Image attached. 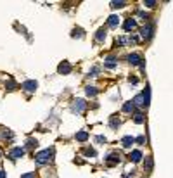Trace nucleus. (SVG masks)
<instances>
[{
    "mask_svg": "<svg viewBox=\"0 0 173 178\" xmlns=\"http://www.w3.org/2000/svg\"><path fill=\"white\" fill-rule=\"evenodd\" d=\"M35 158H37V163H38V164H47V163L52 161V151H49V149H47V151H42Z\"/></svg>",
    "mask_w": 173,
    "mask_h": 178,
    "instance_id": "1",
    "label": "nucleus"
},
{
    "mask_svg": "<svg viewBox=\"0 0 173 178\" xmlns=\"http://www.w3.org/2000/svg\"><path fill=\"white\" fill-rule=\"evenodd\" d=\"M37 87H38V85H37V81H33V80H28V81H24V83H23V88H24L26 92H30V94H31V92H35V90H37Z\"/></svg>",
    "mask_w": 173,
    "mask_h": 178,
    "instance_id": "2",
    "label": "nucleus"
},
{
    "mask_svg": "<svg viewBox=\"0 0 173 178\" xmlns=\"http://www.w3.org/2000/svg\"><path fill=\"white\" fill-rule=\"evenodd\" d=\"M57 71H59V73H61V75H68V73L71 71V64H69L68 61H62V62L59 64Z\"/></svg>",
    "mask_w": 173,
    "mask_h": 178,
    "instance_id": "3",
    "label": "nucleus"
},
{
    "mask_svg": "<svg viewBox=\"0 0 173 178\" xmlns=\"http://www.w3.org/2000/svg\"><path fill=\"white\" fill-rule=\"evenodd\" d=\"M23 156H24V149H21V147H16V149H12L9 152V158L11 159H19Z\"/></svg>",
    "mask_w": 173,
    "mask_h": 178,
    "instance_id": "4",
    "label": "nucleus"
},
{
    "mask_svg": "<svg viewBox=\"0 0 173 178\" xmlns=\"http://www.w3.org/2000/svg\"><path fill=\"white\" fill-rule=\"evenodd\" d=\"M151 35H153V26H151V24H147V26H144V28L140 30V37H142V38H149Z\"/></svg>",
    "mask_w": 173,
    "mask_h": 178,
    "instance_id": "5",
    "label": "nucleus"
},
{
    "mask_svg": "<svg viewBox=\"0 0 173 178\" xmlns=\"http://www.w3.org/2000/svg\"><path fill=\"white\" fill-rule=\"evenodd\" d=\"M121 144H123V147H126V149H128V147H132V145L135 144V139H133V137H123Z\"/></svg>",
    "mask_w": 173,
    "mask_h": 178,
    "instance_id": "6",
    "label": "nucleus"
},
{
    "mask_svg": "<svg viewBox=\"0 0 173 178\" xmlns=\"http://www.w3.org/2000/svg\"><path fill=\"white\" fill-rule=\"evenodd\" d=\"M135 28H137L135 19H128L126 23H125V31H132V30H135Z\"/></svg>",
    "mask_w": 173,
    "mask_h": 178,
    "instance_id": "7",
    "label": "nucleus"
},
{
    "mask_svg": "<svg viewBox=\"0 0 173 178\" xmlns=\"http://www.w3.org/2000/svg\"><path fill=\"white\" fill-rule=\"evenodd\" d=\"M73 109H75L76 113H81V111L85 109V102H83L81 99H78V100H76V104L73 106Z\"/></svg>",
    "mask_w": 173,
    "mask_h": 178,
    "instance_id": "8",
    "label": "nucleus"
},
{
    "mask_svg": "<svg viewBox=\"0 0 173 178\" xmlns=\"http://www.w3.org/2000/svg\"><path fill=\"white\" fill-rule=\"evenodd\" d=\"M140 158H142V152H140V151H133V152L130 154V159H132L133 163H138Z\"/></svg>",
    "mask_w": 173,
    "mask_h": 178,
    "instance_id": "9",
    "label": "nucleus"
},
{
    "mask_svg": "<svg viewBox=\"0 0 173 178\" xmlns=\"http://www.w3.org/2000/svg\"><path fill=\"white\" fill-rule=\"evenodd\" d=\"M106 68H107V69L116 68V59L114 57H107V59H106Z\"/></svg>",
    "mask_w": 173,
    "mask_h": 178,
    "instance_id": "10",
    "label": "nucleus"
},
{
    "mask_svg": "<svg viewBox=\"0 0 173 178\" xmlns=\"http://www.w3.org/2000/svg\"><path fill=\"white\" fill-rule=\"evenodd\" d=\"M107 24H109L111 28L118 26V24H119V18H118V16H111V18H109V21H107Z\"/></svg>",
    "mask_w": 173,
    "mask_h": 178,
    "instance_id": "11",
    "label": "nucleus"
},
{
    "mask_svg": "<svg viewBox=\"0 0 173 178\" xmlns=\"http://www.w3.org/2000/svg\"><path fill=\"white\" fill-rule=\"evenodd\" d=\"M128 61H130V64H133V66L140 64V57H138L137 54H132V56H128Z\"/></svg>",
    "mask_w": 173,
    "mask_h": 178,
    "instance_id": "12",
    "label": "nucleus"
},
{
    "mask_svg": "<svg viewBox=\"0 0 173 178\" xmlns=\"http://www.w3.org/2000/svg\"><path fill=\"white\" fill-rule=\"evenodd\" d=\"M145 104V100H144V95L140 94V95H137L133 99V106H144Z\"/></svg>",
    "mask_w": 173,
    "mask_h": 178,
    "instance_id": "13",
    "label": "nucleus"
},
{
    "mask_svg": "<svg viewBox=\"0 0 173 178\" xmlns=\"http://www.w3.org/2000/svg\"><path fill=\"white\" fill-rule=\"evenodd\" d=\"M87 139H88V133H87V132H78L76 133V140L78 142H85Z\"/></svg>",
    "mask_w": 173,
    "mask_h": 178,
    "instance_id": "14",
    "label": "nucleus"
},
{
    "mask_svg": "<svg viewBox=\"0 0 173 178\" xmlns=\"http://www.w3.org/2000/svg\"><path fill=\"white\" fill-rule=\"evenodd\" d=\"M95 38H97V42H104V40H106V30H99Z\"/></svg>",
    "mask_w": 173,
    "mask_h": 178,
    "instance_id": "15",
    "label": "nucleus"
},
{
    "mask_svg": "<svg viewBox=\"0 0 173 178\" xmlns=\"http://www.w3.org/2000/svg\"><path fill=\"white\" fill-rule=\"evenodd\" d=\"M116 163H119V156L118 154H111L109 159H107V164H116Z\"/></svg>",
    "mask_w": 173,
    "mask_h": 178,
    "instance_id": "16",
    "label": "nucleus"
},
{
    "mask_svg": "<svg viewBox=\"0 0 173 178\" xmlns=\"http://www.w3.org/2000/svg\"><path fill=\"white\" fill-rule=\"evenodd\" d=\"M87 95H88V97H95L97 95L95 87H87Z\"/></svg>",
    "mask_w": 173,
    "mask_h": 178,
    "instance_id": "17",
    "label": "nucleus"
},
{
    "mask_svg": "<svg viewBox=\"0 0 173 178\" xmlns=\"http://www.w3.org/2000/svg\"><path fill=\"white\" fill-rule=\"evenodd\" d=\"M123 111H125V113H132V111H133V102H126V104L123 106Z\"/></svg>",
    "mask_w": 173,
    "mask_h": 178,
    "instance_id": "18",
    "label": "nucleus"
},
{
    "mask_svg": "<svg viewBox=\"0 0 173 178\" xmlns=\"http://www.w3.org/2000/svg\"><path fill=\"white\" fill-rule=\"evenodd\" d=\"M145 170L147 171H151L153 170V158L149 156V158H145Z\"/></svg>",
    "mask_w": 173,
    "mask_h": 178,
    "instance_id": "19",
    "label": "nucleus"
},
{
    "mask_svg": "<svg viewBox=\"0 0 173 178\" xmlns=\"http://www.w3.org/2000/svg\"><path fill=\"white\" fill-rule=\"evenodd\" d=\"M111 7H113V9H119V7H125V2H111Z\"/></svg>",
    "mask_w": 173,
    "mask_h": 178,
    "instance_id": "20",
    "label": "nucleus"
},
{
    "mask_svg": "<svg viewBox=\"0 0 173 178\" xmlns=\"http://www.w3.org/2000/svg\"><path fill=\"white\" fill-rule=\"evenodd\" d=\"M135 123H144V114H135Z\"/></svg>",
    "mask_w": 173,
    "mask_h": 178,
    "instance_id": "21",
    "label": "nucleus"
},
{
    "mask_svg": "<svg viewBox=\"0 0 173 178\" xmlns=\"http://www.w3.org/2000/svg\"><path fill=\"white\" fill-rule=\"evenodd\" d=\"M118 126H119V119L113 118L111 119V128H118Z\"/></svg>",
    "mask_w": 173,
    "mask_h": 178,
    "instance_id": "22",
    "label": "nucleus"
},
{
    "mask_svg": "<svg viewBox=\"0 0 173 178\" xmlns=\"http://www.w3.org/2000/svg\"><path fill=\"white\" fill-rule=\"evenodd\" d=\"M85 156H95V151L94 149H85Z\"/></svg>",
    "mask_w": 173,
    "mask_h": 178,
    "instance_id": "23",
    "label": "nucleus"
},
{
    "mask_svg": "<svg viewBox=\"0 0 173 178\" xmlns=\"http://www.w3.org/2000/svg\"><path fill=\"white\" fill-rule=\"evenodd\" d=\"M144 5H147V7H154V5H156V2H153V0H149V2H145Z\"/></svg>",
    "mask_w": 173,
    "mask_h": 178,
    "instance_id": "24",
    "label": "nucleus"
},
{
    "mask_svg": "<svg viewBox=\"0 0 173 178\" xmlns=\"http://www.w3.org/2000/svg\"><path fill=\"white\" fill-rule=\"evenodd\" d=\"M35 145H37V140H30L28 142V147H35Z\"/></svg>",
    "mask_w": 173,
    "mask_h": 178,
    "instance_id": "25",
    "label": "nucleus"
},
{
    "mask_svg": "<svg viewBox=\"0 0 173 178\" xmlns=\"http://www.w3.org/2000/svg\"><path fill=\"white\" fill-rule=\"evenodd\" d=\"M21 178H35V175L33 173H26V175H23Z\"/></svg>",
    "mask_w": 173,
    "mask_h": 178,
    "instance_id": "26",
    "label": "nucleus"
},
{
    "mask_svg": "<svg viewBox=\"0 0 173 178\" xmlns=\"http://www.w3.org/2000/svg\"><path fill=\"white\" fill-rule=\"evenodd\" d=\"M137 81H138V80L135 78V76H130V83H133V85H135V83H137Z\"/></svg>",
    "mask_w": 173,
    "mask_h": 178,
    "instance_id": "27",
    "label": "nucleus"
},
{
    "mask_svg": "<svg viewBox=\"0 0 173 178\" xmlns=\"http://www.w3.org/2000/svg\"><path fill=\"white\" fill-rule=\"evenodd\" d=\"M135 140H137L138 144H142V142H145V139H144V137H138V139H135Z\"/></svg>",
    "mask_w": 173,
    "mask_h": 178,
    "instance_id": "28",
    "label": "nucleus"
},
{
    "mask_svg": "<svg viewBox=\"0 0 173 178\" xmlns=\"http://www.w3.org/2000/svg\"><path fill=\"white\" fill-rule=\"evenodd\" d=\"M95 140H97V142H106V139H104V137H97Z\"/></svg>",
    "mask_w": 173,
    "mask_h": 178,
    "instance_id": "29",
    "label": "nucleus"
},
{
    "mask_svg": "<svg viewBox=\"0 0 173 178\" xmlns=\"http://www.w3.org/2000/svg\"><path fill=\"white\" fill-rule=\"evenodd\" d=\"M0 178H5V171H2V170H0Z\"/></svg>",
    "mask_w": 173,
    "mask_h": 178,
    "instance_id": "30",
    "label": "nucleus"
},
{
    "mask_svg": "<svg viewBox=\"0 0 173 178\" xmlns=\"http://www.w3.org/2000/svg\"><path fill=\"white\" fill-rule=\"evenodd\" d=\"M0 158H2V152H0Z\"/></svg>",
    "mask_w": 173,
    "mask_h": 178,
    "instance_id": "31",
    "label": "nucleus"
}]
</instances>
